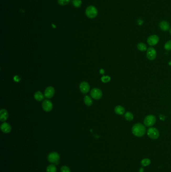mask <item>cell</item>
I'll return each mask as SVG.
<instances>
[{
    "label": "cell",
    "instance_id": "5",
    "mask_svg": "<svg viewBox=\"0 0 171 172\" xmlns=\"http://www.w3.org/2000/svg\"><path fill=\"white\" fill-rule=\"evenodd\" d=\"M59 159H60L59 155L56 152L51 153L50 154H49L48 156V161L50 163L55 164L56 165L58 164Z\"/></svg>",
    "mask_w": 171,
    "mask_h": 172
},
{
    "label": "cell",
    "instance_id": "15",
    "mask_svg": "<svg viewBox=\"0 0 171 172\" xmlns=\"http://www.w3.org/2000/svg\"><path fill=\"white\" fill-rule=\"evenodd\" d=\"M114 112L116 114L118 115L124 114L125 112V109L121 105L116 106L114 108Z\"/></svg>",
    "mask_w": 171,
    "mask_h": 172
},
{
    "label": "cell",
    "instance_id": "14",
    "mask_svg": "<svg viewBox=\"0 0 171 172\" xmlns=\"http://www.w3.org/2000/svg\"><path fill=\"white\" fill-rule=\"evenodd\" d=\"M1 118L0 120L1 121H4L6 120L9 116L8 112L5 109H2L0 112Z\"/></svg>",
    "mask_w": 171,
    "mask_h": 172
},
{
    "label": "cell",
    "instance_id": "30",
    "mask_svg": "<svg viewBox=\"0 0 171 172\" xmlns=\"http://www.w3.org/2000/svg\"><path fill=\"white\" fill-rule=\"evenodd\" d=\"M143 171H144L143 168H140V170H139V172H143Z\"/></svg>",
    "mask_w": 171,
    "mask_h": 172
},
{
    "label": "cell",
    "instance_id": "7",
    "mask_svg": "<svg viewBox=\"0 0 171 172\" xmlns=\"http://www.w3.org/2000/svg\"><path fill=\"white\" fill-rule=\"evenodd\" d=\"M90 95L92 98L98 100L102 97L103 93L100 89L98 88H94L91 90Z\"/></svg>",
    "mask_w": 171,
    "mask_h": 172
},
{
    "label": "cell",
    "instance_id": "16",
    "mask_svg": "<svg viewBox=\"0 0 171 172\" xmlns=\"http://www.w3.org/2000/svg\"><path fill=\"white\" fill-rule=\"evenodd\" d=\"M35 99L38 101H41L42 100H43L44 99V95L43 94L40 92V91H38V92H36L34 95Z\"/></svg>",
    "mask_w": 171,
    "mask_h": 172
},
{
    "label": "cell",
    "instance_id": "28",
    "mask_svg": "<svg viewBox=\"0 0 171 172\" xmlns=\"http://www.w3.org/2000/svg\"><path fill=\"white\" fill-rule=\"evenodd\" d=\"M137 24L138 25H142L143 24V21L142 19H138L137 20Z\"/></svg>",
    "mask_w": 171,
    "mask_h": 172
},
{
    "label": "cell",
    "instance_id": "23",
    "mask_svg": "<svg viewBox=\"0 0 171 172\" xmlns=\"http://www.w3.org/2000/svg\"><path fill=\"white\" fill-rule=\"evenodd\" d=\"M70 0H58V3L61 6H65L68 4Z\"/></svg>",
    "mask_w": 171,
    "mask_h": 172
},
{
    "label": "cell",
    "instance_id": "25",
    "mask_svg": "<svg viewBox=\"0 0 171 172\" xmlns=\"http://www.w3.org/2000/svg\"><path fill=\"white\" fill-rule=\"evenodd\" d=\"M101 80L103 83H108L110 80V77L109 76H103L101 78Z\"/></svg>",
    "mask_w": 171,
    "mask_h": 172
},
{
    "label": "cell",
    "instance_id": "26",
    "mask_svg": "<svg viewBox=\"0 0 171 172\" xmlns=\"http://www.w3.org/2000/svg\"><path fill=\"white\" fill-rule=\"evenodd\" d=\"M61 172H70V170L68 167L67 166H63L61 169Z\"/></svg>",
    "mask_w": 171,
    "mask_h": 172
},
{
    "label": "cell",
    "instance_id": "29",
    "mask_svg": "<svg viewBox=\"0 0 171 172\" xmlns=\"http://www.w3.org/2000/svg\"><path fill=\"white\" fill-rule=\"evenodd\" d=\"M100 73L101 74H103L104 73V70L103 69H101L100 70Z\"/></svg>",
    "mask_w": 171,
    "mask_h": 172
},
{
    "label": "cell",
    "instance_id": "19",
    "mask_svg": "<svg viewBox=\"0 0 171 172\" xmlns=\"http://www.w3.org/2000/svg\"><path fill=\"white\" fill-rule=\"evenodd\" d=\"M46 171L47 172H56V167L54 165H50L47 166Z\"/></svg>",
    "mask_w": 171,
    "mask_h": 172
},
{
    "label": "cell",
    "instance_id": "11",
    "mask_svg": "<svg viewBox=\"0 0 171 172\" xmlns=\"http://www.w3.org/2000/svg\"><path fill=\"white\" fill-rule=\"evenodd\" d=\"M55 93L54 88L52 87H48L46 89L44 92L45 97L47 98H51L52 97Z\"/></svg>",
    "mask_w": 171,
    "mask_h": 172
},
{
    "label": "cell",
    "instance_id": "13",
    "mask_svg": "<svg viewBox=\"0 0 171 172\" xmlns=\"http://www.w3.org/2000/svg\"><path fill=\"white\" fill-rule=\"evenodd\" d=\"M160 29L163 31H167L170 28V25L166 21H162L159 24Z\"/></svg>",
    "mask_w": 171,
    "mask_h": 172
},
{
    "label": "cell",
    "instance_id": "8",
    "mask_svg": "<svg viewBox=\"0 0 171 172\" xmlns=\"http://www.w3.org/2000/svg\"><path fill=\"white\" fill-rule=\"evenodd\" d=\"M159 38L157 35H152L148 37L147 39V42L150 46H154L158 43Z\"/></svg>",
    "mask_w": 171,
    "mask_h": 172
},
{
    "label": "cell",
    "instance_id": "32",
    "mask_svg": "<svg viewBox=\"0 0 171 172\" xmlns=\"http://www.w3.org/2000/svg\"><path fill=\"white\" fill-rule=\"evenodd\" d=\"M169 32H170V34L171 35V28L170 29V30H169Z\"/></svg>",
    "mask_w": 171,
    "mask_h": 172
},
{
    "label": "cell",
    "instance_id": "31",
    "mask_svg": "<svg viewBox=\"0 0 171 172\" xmlns=\"http://www.w3.org/2000/svg\"><path fill=\"white\" fill-rule=\"evenodd\" d=\"M169 65H171V60H170V62L169 63Z\"/></svg>",
    "mask_w": 171,
    "mask_h": 172
},
{
    "label": "cell",
    "instance_id": "10",
    "mask_svg": "<svg viewBox=\"0 0 171 172\" xmlns=\"http://www.w3.org/2000/svg\"><path fill=\"white\" fill-rule=\"evenodd\" d=\"M79 88L81 92L83 94H86L89 92L90 86L88 83L86 82H82L80 83Z\"/></svg>",
    "mask_w": 171,
    "mask_h": 172
},
{
    "label": "cell",
    "instance_id": "18",
    "mask_svg": "<svg viewBox=\"0 0 171 172\" xmlns=\"http://www.w3.org/2000/svg\"><path fill=\"white\" fill-rule=\"evenodd\" d=\"M125 118L126 120L131 121L133 119V115L131 112H127L125 114Z\"/></svg>",
    "mask_w": 171,
    "mask_h": 172
},
{
    "label": "cell",
    "instance_id": "20",
    "mask_svg": "<svg viewBox=\"0 0 171 172\" xmlns=\"http://www.w3.org/2000/svg\"><path fill=\"white\" fill-rule=\"evenodd\" d=\"M84 101L86 105L87 106H90L93 102L91 98L88 96H86V97L84 98Z\"/></svg>",
    "mask_w": 171,
    "mask_h": 172
},
{
    "label": "cell",
    "instance_id": "1",
    "mask_svg": "<svg viewBox=\"0 0 171 172\" xmlns=\"http://www.w3.org/2000/svg\"><path fill=\"white\" fill-rule=\"evenodd\" d=\"M146 132V128L142 123H137L132 127V133L137 137H142Z\"/></svg>",
    "mask_w": 171,
    "mask_h": 172
},
{
    "label": "cell",
    "instance_id": "3",
    "mask_svg": "<svg viewBox=\"0 0 171 172\" xmlns=\"http://www.w3.org/2000/svg\"><path fill=\"white\" fill-rule=\"evenodd\" d=\"M147 135L151 139H157L160 136V132L156 128L151 127L147 130Z\"/></svg>",
    "mask_w": 171,
    "mask_h": 172
},
{
    "label": "cell",
    "instance_id": "9",
    "mask_svg": "<svg viewBox=\"0 0 171 172\" xmlns=\"http://www.w3.org/2000/svg\"><path fill=\"white\" fill-rule=\"evenodd\" d=\"M42 108L46 112H49L53 108V104L50 100H45L42 103Z\"/></svg>",
    "mask_w": 171,
    "mask_h": 172
},
{
    "label": "cell",
    "instance_id": "24",
    "mask_svg": "<svg viewBox=\"0 0 171 172\" xmlns=\"http://www.w3.org/2000/svg\"><path fill=\"white\" fill-rule=\"evenodd\" d=\"M164 48L165 50L169 51L171 50V40L167 42L165 44Z\"/></svg>",
    "mask_w": 171,
    "mask_h": 172
},
{
    "label": "cell",
    "instance_id": "22",
    "mask_svg": "<svg viewBox=\"0 0 171 172\" xmlns=\"http://www.w3.org/2000/svg\"><path fill=\"white\" fill-rule=\"evenodd\" d=\"M72 4L75 7L79 8L82 5V1L81 0H73Z\"/></svg>",
    "mask_w": 171,
    "mask_h": 172
},
{
    "label": "cell",
    "instance_id": "21",
    "mask_svg": "<svg viewBox=\"0 0 171 172\" xmlns=\"http://www.w3.org/2000/svg\"><path fill=\"white\" fill-rule=\"evenodd\" d=\"M151 162V160L149 159L146 158V159H144L142 160L141 164L143 166H148L150 165Z\"/></svg>",
    "mask_w": 171,
    "mask_h": 172
},
{
    "label": "cell",
    "instance_id": "12",
    "mask_svg": "<svg viewBox=\"0 0 171 172\" xmlns=\"http://www.w3.org/2000/svg\"><path fill=\"white\" fill-rule=\"evenodd\" d=\"M1 128L2 131L6 133H9L11 130V127L10 126V125L9 123H6V122L3 123L1 125Z\"/></svg>",
    "mask_w": 171,
    "mask_h": 172
},
{
    "label": "cell",
    "instance_id": "4",
    "mask_svg": "<svg viewBox=\"0 0 171 172\" xmlns=\"http://www.w3.org/2000/svg\"><path fill=\"white\" fill-rule=\"evenodd\" d=\"M156 122V117L153 115H148L145 118L143 123L147 127H151L154 125Z\"/></svg>",
    "mask_w": 171,
    "mask_h": 172
},
{
    "label": "cell",
    "instance_id": "17",
    "mask_svg": "<svg viewBox=\"0 0 171 172\" xmlns=\"http://www.w3.org/2000/svg\"><path fill=\"white\" fill-rule=\"evenodd\" d=\"M137 49L141 52H145L147 50V47L146 45V44H145L143 43H142V42L139 43L137 44Z\"/></svg>",
    "mask_w": 171,
    "mask_h": 172
},
{
    "label": "cell",
    "instance_id": "2",
    "mask_svg": "<svg viewBox=\"0 0 171 172\" xmlns=\"http://www.w3.org/2000/svg\"><path fill=\"white\" fill-rule=\"evenodd\" d=\"M98 11L97 9L93 6H89L86 9V14L89 18L93 19L97 16Z\"/></svg>",
    "mask_w": 171,
    "mask_h": 172
},
{
    "label": "cell",
    "instance_id": "6",
    "mask_svg": "<svg viewBox=\"0 0 171 172\" xmlns=\"http://www.w3.org/2000/svg\"><path fill=\"white\" fill-rule=\"evenodd\" d=\"M157 57V52L153 47H149L147 51V57L148 59L153 60Z\"/></svg>",
    "mask_w": 171,
    "mask_h": 172
},
{
    "label": "cell",
    "instance_id": "27",
    "mask_svg": "<svg viewBox=\"0 0 171 172\" xmlns=\"http://www.w3.org/2000/svg\"><path fill=\"white\" fill-rule=\"evenodd\" d=\"M14 80L15 81V82H19L20 80H21V78L18 76V75H16L14 77Z\"/></svg>",
    "mask_w": 171,
    "mask_h": 172
}]
</instances>
